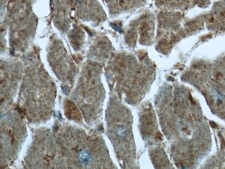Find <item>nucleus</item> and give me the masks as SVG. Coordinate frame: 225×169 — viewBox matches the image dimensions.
Instances as JSON below:
<instances>
[{"label":"nucleus","instance_id":"nucleus-1","mask_svg":"<svg viewBox=\"0 0 225 169\" xmlns=\"http://www.w3.org/2000/svg\"><path fill=\"white\" fill-rule=\"evenodd\" d=\"M79 159H80V162H82L83 164H88L90 162V160H91V157H90V155L87 152L83 151L82 153H80V156H79Z\"/></svg>","mask_w":225,"mask_h":169},{"label":"nucleus","instance_id":"nucleus-2","mask_svg":"<svg viewBox=\"0 0 225 169\" xmlns=\"http://www.w3.org/2000/svg\"><path fill=\"white\" fill-rule=\"evenodd\" d=\"M116 133L119 137H123L125 136L126 128L124 125H119L116 130Z\"/></svg>","mask_w":225,"mask_h":169}]
</instances>
